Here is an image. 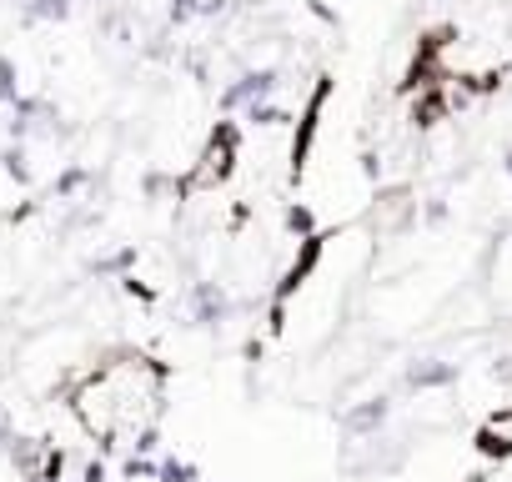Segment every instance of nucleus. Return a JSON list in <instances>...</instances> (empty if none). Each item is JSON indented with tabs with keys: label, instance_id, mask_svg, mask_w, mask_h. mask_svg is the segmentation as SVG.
Returning <instances> with one entry per match:
<instances>
[{
	"label": "nucleus",
	"instance_id": "nucleus-13",
	"mask_svg": "<svg viewBox=\"0 0 512 482\" xmlns=\"http://www.w3.org/2000/svg\"><path fill=\"white\" fill-rule=\"evenodd\" d=\"M141 191H146V196H161V191H171V181H166L161 171H151V176L141 181Z\"/></svg>",
	"mask_w": 512,
	"mask_h": 482
},
{
	"label": "nucleus",
	"instance_id": "nucleus-1",
	"mask_svg": "<svg viewBox=\"0 0 512 482\" xmlns=\"http://www.w3.org/2000/svg\"><path fill=\"white\" fill-rule=\"evenodd\" d=\"M282 96V66H246L236 81L221 86V111H251Z\"/></svg>",
	"mask_w": 512,
	"mask_h": 482
},
{
	"label": "nucleus",
	"instance_id": "nucleus-11",
	"mask_svg": "<svg viewBox=\"0 0 512 482\" xmlns=\"http://www.w3.org/2000/svg\"><path fill=\"white\" fill-rule=\"evenodd\" d=\"M131 267H136V247H121V252H111V257L91 262V272H96V277H121V272H131Z\"/></svg>",
	"mask_w": 512,
	"mask_h": 482
},
{
	"label": "nucleus",
	"instance_id": "nucleus-5",
	"mask_svg": "<svg viewBox=\"0 0 512 482\" xmlns=\"http://www.w3.org/2000/svg\"><path fill=\"white\" fill-rule=\"evenodd\" d=\"M216 16H226V0H171V6H166V21H171V26L216 21Z\"/></svg>",
	"mask_w": 512,
	"mask_h": 482
},
{
	"label": "nucleus",
	"instance_id": "nucleus-4",
	"mask_svg": "<svg viewBox=\"0 0 512 482\" xmlns=\"http://www.w3.org/2000/svg\"><path fill=\"white\" fill-rule=\"evenodd\" d=\"M387 417H392V402L387 397H367V402H357V407L342 412V432L357 437V442H367V437H377L387 427Z\"/></svg>",
	"mask_w": 512,
	"mask_h": 482
},
{
	"label": "nucleus",
	"instance_id": "nucleus-9",
	"mask_svg": "<svg viewBox=\"0 0 512 482\" xmlns=\"http://www.w3.org/2000/svg\"><path fill=\"white\" fill-rule=\"evenodd\" d=\"M151 482H201V472H196L186 457H171V452H166V457H156V477H151Z\"/></svg>",
	"mask_w": 512,
	"mask_h": 482
},
{
	"label": "nucleus",
	"instance_id": "nucleus-10",
	"mask_svg": "<svg viewBox=\"0 0 512 482\" xmlns=\"http://www.w3.org/2000/svg\"><path fill=\"white\" fill-rule=\"evenodd\" d=\"M26 91H21V71L11 56H0V106H16Z\"/></svg>",
	"mask_w": 512,
	"mask_h": 482
},
{
	"label": "nucleus",
	"instance_id": "nucleus-12",
	"mask_svg": "<svg viewBox=\"0 0 512 482\" xmlns=\"http://www.w3.org/2000/svg\"><path fill=\"white\" fill-rule=\"evenodd\" d=\"M246 116V126H282L287 121V111L277 106V101H267V106H251V111H241Z\"/></svg>",
	"mask_w": 512,
	"mask_h": 482
},
{
	"label": "nucleus",
	"instance_id": "nucleus-3",
	"mask_svg": "<svg viewBox=\"0 0 512 482\" xmlns=\"http://www.w3.org/2000/svg\"><path fill=\"white\" fill-rule=\"evenodd\" d=\"M452 382H457V362H447V357H412L402 367V387H412V392H442Z\"/></svg>",
	"mask_w": 512,
	"mask_h": 482
},
{
	"label": "nucleus",
	"instance_id": "nucleus-7",
	"mask_svg": "<svg viewBox=\"0 0 512 482\" xmlns=\"http://www.w3.org/2000/svg\"><path fill=\"white\" fill-rule=\"evenodd\" d=\"M0 171H6L11 181H21V186H31V181H36V166H31V151H26V146H16V141H11L6 151H0Z\"/></svg>",
	"mask_w": 512,
	"mask_h": 482
},
{
	"label": "nucleus",
	"instance_id": "nucleus-14",
	"mask_svg": "<svg viewBox=\"0 0 512 482\" xmlns=\"http://www.w3.org/2000/svg\"><path fill=\"white\" fill-rule=\"evenodd\" d=\"M502 176H507V181H512V146H507V151H502Z\"/></svg>",
	"mask_w": 512,
	"mask_h": 482
},
{
	"label": "nucleus",
	"instance_id": "nucleus-6",
	"mask_svg": "<svg viewBox=\"0 0 512 482\" xmlns=\"http://www.w3.org/2000/svg\"><path fill=\"white\" fill-rule=\"evenodd\" d=\"M71 11H76V0H21V16H26V26H61V21H71Z\"/></svg>",
	"mask_w": 512,
	"mask_h": 482
},
{
	"label": "nucleus",
	"instance_id": "nucleus-2",
	"mask_svg": "<svg viewBox=\"0 0 512 482\" xmlns=\"http://www.w3.org/2000/svg\"><path fill=\"white\" fill-rule=\"evenodd\" d=\"M186 317H191V327H201V332H226V327L236 322V302H231V292H226L221 282L201 277V282L186 287Z\"/></svg>",
	"mask_w": 512,
	"mask_h": 482
},
{
	"label": "nucleus",
	"instance_id": "nucleus-8",
	"mask_svg": "<svg viewBox=\"0 0 512 482\" xmlns=\"http://www.w3.org/2000/svg\"><path fill=\"white\" fill-rule=\"evenodd\" d=\"M86 186H96V171H91V166H66V171L56 176V196H61V201H76Z\"/></svg>",
	"mask_w": 512,
	"mask_h": 482
}]
</instances>
